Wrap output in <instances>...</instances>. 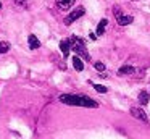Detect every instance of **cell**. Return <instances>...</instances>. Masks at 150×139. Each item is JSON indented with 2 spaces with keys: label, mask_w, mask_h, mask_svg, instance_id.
Segmentation results:
<instances>
[{
  "label": "cell",
  "mask_w": 150,
  "mask_h": 139,
  "mask_svg": "<svg viewBox=\"0 0 150 139\" xmlns=\"http://www.w3.org/2000/svg\"><path fill=\"white\" fill-rule=\"evenodd\" d=\"M60 102L74 107H87V108H97L98 107V103L92 100L91 97L79 96V94H63V96H60Z\"/></svg>",
  "instance_id": "6da1fadb"
},
{
  "label": "cell",
  "mask_w": 150,
  "mask_h": 139,
  "mask_svg": "<svg viewBox=\"0 0 150 139\" xmlns=\"http://www.w3.org/2000/svg\"><path fill=\"white\" fill-rule=\"evenodd\" d=\"M69 45H71V50H74L79 58H84V60H87V61L91 60V55H89L87 48H86V42L82 41L81 37L73 36V37L69 39Z\"/></svg>",
  "instance_id": "7a4b0ae2"
},
{
  "label": "cell",
  "mask_w": 150,
  "mask_h": 139,
  "mask_svg": "<svg viewBox=\"0 0 150 139\" xmlns=\"http://www.w3.org/2000/svg\"><path fill=\"white\" fill-rule=\"evenodd\" d=\"M113 15H115V18H116V21H118V24H120V26H127V24H131V23L134 21L132 16H126V15L121 13L120 6H115V8H113Z\"/></svg>",
  "instance_id": "3957f363"
},
{
  "label": "cell",
  "mask_w": 150,
  "mask_h": 139,
  "mask_svg": "<svg viewBox=\"0 0 150 139\" xmlns=\"http://www.w3.org/2000/svg\"><path fill=\"white\" fill-rule=\"evenodd\" d=\"M84 13H86V8H84V6H78V8H74V10H73V11L65 18V24H66V26L73 24L76 19H79L81 16H84Z\"/></svg>",
  "instance_id": "277c9868"
},
{
  "label": "cell",
  "mask_w": 150,
  "mask_h": 139,
  "mask_svg": "<svg viewBox=\"0 0 150 139\" xmlns=\"http://www.w3.org/2000/svg\"><path fill=\"white\" fill-rule=\"evenodd\" d=\"M131 115H132L134 118L144 121V123H149V116H147V113L144 112L142 108H139V107H132V108H131Z\"/></svg>",
  "instance_id": "5b68a950"
},
{
  "label": "cell",
  "mask_w": 150,
  "mask_h": 139,
  "mask_svg": "<svg viewBox=\"0 0 150 139\" xmlns=\"http://www.w3.org/2000/svg\"><path fill=\"white\" fill-rule=\"evenodd\" d=\"M76 0H57V8L60 11H68L73 5H74Z\"/></svg>",
  "instance_id": "8992f818"
},
{
  "label": "cell",
  "mask_w": 150,
  "mask_h": 139,
  "mask_svg": "<svg viewBox=\"0 0 150 139\" xmlns=\"http://www.w3.org/2000/svg\"><path fill=\"white\" fill-rule=\"evenodd\" d=\"M60 48L63 52V57H68L69 55V50H71V45H69V39H63L60 42Z\"/></svg>",
  "instance_id": "52a82bcc"
},
{
  "label": "cell",
  "mask_w": 150,
  "mask_h": 139,
  "mask_svg": "<svg viewBox=\"0 0 150 139\" xmlns=\"http://www.w3.org/2000/svg\"><path fill=\"white\" fill-rule=\"evenodd\" d=\"M28 44H29V48H33V50H37V48L40 47V42H39V39H37L34 34H31L29 37H28Z\"/></svg>",
  "instance_id": "ba28073f"
},
{
  "label": "cell",
  "mask_w": 150,
  "mask_h": 139,
  "mask_svg": "<svg viewBox=\"0 0 150 139\" xmlns=\"http://www.w3.org/2000/svg\"><path fill=\"white\" fill-rule=\"evenodd\" d=\"M134 71L136 70H134L131 65H124V66H121L120 70H118V74H120V76H126V74H132Z\"/></svg>",
  "instance_id": "9c48e42d"
},
{
  "label": "cell",
  "mask_w": 150,
  "mask_h": 139,
  "mask_svg": "<svg viewBox=\"0 0 150 139\" xmlns=\"http://www.w3.org/2000/svg\"><path fill=\"white\" fill-rule=\"evenodd\" d=\"M149 100H150V94L147 92V91H140V92H139V102H140V105H147V103H149Z\"/></svg>",
  "instance_id": "30bf717a"
},
{
  "label": "cell",
  "mask_w": 150,
  "mask_h": 139,
  "mask_svg": "<svg viewBox=\"0 0 150 139\" xmlns=\"http://www.w3.org/2000/svg\"><path fill=\"white\" fill-rule=\"evenodd\" d=\"M73 66H74L76 71H82L84 70V63H82V60L76 55V57H73Z\"/></svg>",
  "instance_id": "8fae6325"
},
{
  "label": "cell",
  "mask_w": 150,
  "mask_h": 139,
  "mask_svg": "<svg viewBox=\"0 0 150 139\" xmlns=\"http://www.w3.org/2000/svg\"><path fill=\"white\" fill-rule=\"evenodd\" d=\"M107 24H108V19H102V21L98 23V26H97V34H98V36H102V34L105 32Z\"/></svg>",
  "instance_id": "7c38bea8"
},
{
  "label": "cell",
  "mask_w": 150,
  "mask_h": 139,
  "mask_svg": "<svg viewBox=\"0 0 150 139\" xmlns=\"http://www.w3.org/2000/svg\"><path fill=\"white\" fill-rule=\"evenodd\" d=\"M10 50V42H0V55L2 53H5V52H8Z\"/></svg>",
  "instance_id": "4fadbf2b"
},
{
  "label": "cell",
  "mask_w": 150,
  "mask_h": 139,
  "mask_svg": "<svg viewBox=\"0 0 150 139\" xmlns=\"http://www.w3.org/2000/svg\"><path fill=\"white\" fill-rule=\"evenodd\" d=\"M92 86H94V89L95 91H97V92H100V94H105V92H107V87H105V86H102V84H92Z\"/></svg>",
  "instance_id": "5bb4252c"
},
{
  "label": "cell",
  "mask_w": 150,
  "mask_h": 139,
  "mask_svg": "<svg viewBox=\"0 0 150 139\" xmlns=\"http://www.w3.org/2000/svg\"><path fill=\"white\" fill-rule=\"evenodd\" d=\"M95 70L98 71V73H105V65L102 63V61H97V63H94Z\"/></svg>",
  "instance_id": "9a60e30c"
},
{
  "label": "cell",
  "mask_w": 150,
  "mask_h": 139,
  "mask_svg": "<svg viewBox=\"0 0 150 139\" xmlns=\"http://www.w3.org/2000/svg\"><path fill=\"white\" fill-rule=\"evenodd\" d=\"M15 5H18L20 8H28V0H15Z\"/></svg>",
  "instance_id": "2e32d148"
},
{
  "label": "cell",
  "mask_w": 150,
  "mask_h": 139,
  "mask_svg": "<svg viewBox=\"0 0 150 139\" xmlns=\"http://www.w3.org/2000/svg\"><path fill=\"white\" fill-rule=\"evenodd\" d=\"M0 8H2V3H0Z\"/></svg>",
  "instance_id": "e0dca14e"
},
{
  "label": "cell",
  "mask_w": 150,
  "mask_h": 139,
  "mask_svg": "<svg viewBox=\"0 0 150 139\" xmlns=\"http://www.w3.org/2000/svg\"><path fill=\"white\" fill-rule=\"evenodd\" d=\"M132 2H136V0H132Z\"/></svg>",
  "instance_id": "ac0fdd59"
}]
</instances>
